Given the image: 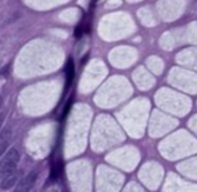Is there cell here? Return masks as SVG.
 <instances>
[{
  "instance_id": "cell-1",
  "label": "cell",
  "mask_w": 197,
  "mask_h": 192,
  "mask_svg": "<svg viewBox=\"0 0 197 192\" xmlns=\"http://www.w3.org/2000/svg\"><path fill=\"white\" fill-rule=\"evenodd\" d=\"M20 160V153L16 148H10L0 161V177H6L16 170V165Z\"/></svg>"
},
{
  "instance_id": "cell-2",
  "label": "cell",
  "mask_w": 197,
  "mask_h": 192,
  "mask_svg": "<svg viewBox=\"0 0 197 192\" xmlns=\"http://www.w3.org/2000/svg\"><path fill=\"white\" fill-rule=\"evenodd\" d=\"M37 176H38V172L36 170L30 172L25 177H23L19 182V184L15 187L13 192H29L37 181Z\"/></svg>"
},
{
  "instance_id": "cell-3",
  "label": "cell",
  "mask_w": 197,
  "mask_h": 192,
  "mask_svg": "<svg viewBox=\"0 0 197 192\" xmlns=\"http://www.w3.org/2000/svg\"><path fill=\"white\" fill-rule=\"evenodd\" d=\"M20 175H22V172H20V170H15L14 172H12V174H9L8 176H6V177L2 178V182L0 184L1 190H8V189H10L12 187H14V184L16 183V181L19 179Z\"/></svg>"
},
{
  "instance_id": "cell-4",
  "label": "cell",
  "mask_w": 197,
  "mask_h": 192,
  "mask_svg": "<svg viewBox=\"0 0 197 192\" xmlns=\"http://www.w3.org/2000/svg\"><path fill=\"white\" fill-rule=\"evenodd\" d=\"M75 76V63L73 59L70 58L67 61V66H66V89H69L70 84L73 82Z\"/></svg>"
},
{
  "instance_id": "cell-5",
  "label": "cell",
  "mask_w": 197,
  "mask_h": 192,
  "mask_svg": "<svg viewBox=\"0 0 197 192\" xmlns=\"http://www.w3.org/2000/svg\"><path fill=\"white\" fill-rule=\"evenodd\" d=\"M8 145H9V140L0 142V157H1V155L4 154V152L8 148Z\"/></svg>"
},
{
  "instance_id": "cell-6",
  "label": "cell",
  "mask_w": 197,
  "mask_h": 192,
  "mask_svg": "<svg viewBox=\"0 0 197 192\" xmlns=\"http://www.w3.org/2000/svg\"><path fill=\"white\" fill-rule=\"evenodd\" d=\"M84 31L82 30V27H77L76 29H75V37H81L82 36V34H83Z\"/></svg>"
},
{
  "instance_id": "cell-7",
  "label": "cell",
  "mask_w": 197,
  "mask_h": 192,
  "mask_svg": "<svg viewBox=\"0 0 197 192\" xmlns=\"http://www.w3.org/2000/svg\"><path fill=\"white\" fill-rule=\"evenodd\" d=\"M70 105H72V101L69 100L68 103H67V105L65 106V109H64V115H62L64 118H66V115L68 114V110H69V107H70Z\"/></svg>"
},
{
  "instance_id": "cell-8",
  "label": "cell",
  "mask_w": 197,
  "mask_h": 192,
  "mask_svg": "<svg viewBox=\"0 0 197 192\" xmlns=\"http://www.w3.org/2000/svg\"><path fill=\"white\" fill-rule=\"evenodd\" d=\"M5 118H6V114L5 113L0 114V129H1V127H2V123H4Z\"/></svg>"
},
{
  "instance_id": "cell-9",
  "label": "cell",
  "mask_w": 197,
  "mask_h": 192,
  "mask_svg": "<svg viewBox=\"0 0 197 192\" xmlns=\"http://www.w3.org/2000/svg\"><path fill=\"white\" fill-rule=\"evenodd\" d=\"M1 103H2V99H1V97H0V107H1Z\"/></svg>"
}]
</instances>
